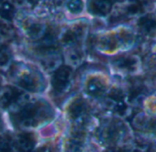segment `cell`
<instances>
[{"mask_svg":"<svg viewBox=\"0 0 156 152\" xmlns=\"http://www.w3.org/2000/svg\"><path fill=\"white\" fill-rule=\"evenodd\" d=\"M12 11H13V8L11 7V5L5 4L1 9V15L4 16L5 18H9L10 16L12 15Z\"/></svg>","mask_w":156,"mask_h":152,"instance_id":"obj_1","label":"cell"},{"mask_svg":"<svg viewBox=\"0 0 156 152\" xmlns=\"http://www.w3.org/2000/svg\"><path fill=\"white\" fill-rule=\"evenodd\" d=\"M69 7L72 12L76 11V8H78V11L81 10V2L80 0H71L69 4Z\"/></svg>","mask_w":156,"mask_h":152,"instance_id":"obj_2","label":"cell"}]
</instances>
